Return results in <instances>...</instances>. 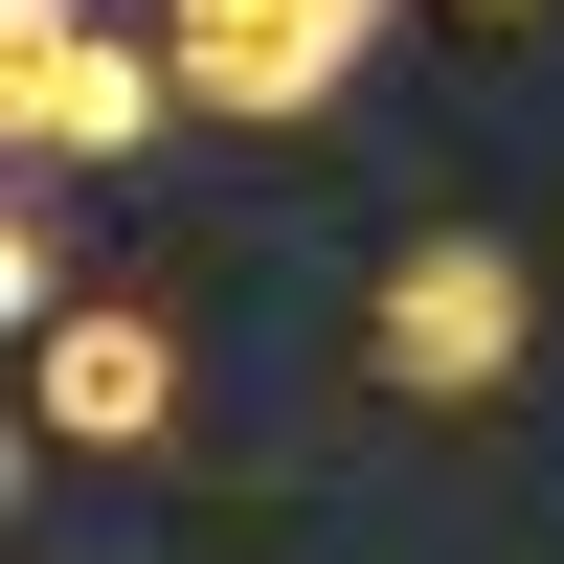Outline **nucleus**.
<instances>
[{
    "mask_svg": "<svg viewBox=\"0 0 564 564\" xmlns=\"http://www.w3.org/2000/svg\"><path fill=\"white\" fill-rule=\"evenodd\" d=\"M520 316H542V294H520V249H497V226H406L361 361H384L406 406H497V384H520Z\"/></svg>",
    "mask_w": 564,
    "mask_h": 564,
    "instance_id": "f257e3e1",
    "label": "nucleus"
},
{
    "mask_svg": "<svg viewBox=\"0 0 564 564\" xmlns=\"http://www.w3.org/2000/svg\"><path fill=\"white\" fill-rule=\"evenodd\" d=\"M384 45V0H159V68H181V113H249V135H294L316 90Z\"/></svg>",
    "mask_w": 564,
    "mask_h": 564,
    "instance_id": "f03ea898",
    "label": "nucleus"
},
{
    "mask_svg": "<svg viewBox=\"0 0 564 564\" xmlns=\"http://www.w3.org/2000/svg\"><path fill=\"white\" fill-rule=\"evenodd\" d=\"M159 113H181V68H159V45H113V23H45V45H0V159H23V181L135 159Z\"/></svg>",
    "mask_w": 564,
    "mask_h": 564,
    "instance_id": "7ed1b4c3",
    "label": "nucleus"
},
{
    "mask_svg": "<svg viewBox=\"0 0 564 564\" xmlns=\"http://www.w3.org/2000/svg\"><path fill=\"white\" fill-rule=\"evenodd\" d=\"M23 406H45V452H159L181 430V339H159V316H45V339H23Z\"/></svg>",
    "mask_w": 564,
    "mask_h": 564,
    "instance_id": "20e7f679",
    "label": "nucleus"
},
{
    "mask_svg": "<svg viewBox=\"0 0 564 564\" xmlns=\"http://www.w3.org/2000/svg\"><path fill=\"white\" fill-rule=\"evenodd\" d=\"M0 316H23V339H45V316H68V226H45V181H23V204H0Z\"/></svg>",
    "mask_w": 564,
    "mask_h": 564,
    "instance_id": "39448f33",
    "label": "nucleus"
},
{
    "mask_svg": "<svg viewBox=\"0 0 564 564\" xmlns=\"http://www.w3.org/2000/svg\"><path fill=\"white\" fill-rule=\"evenodd\" d=\"M45 23H90V0H0V45H45Z\"/></svg>",
    "mask_w": 564,
    "mask_h": 564,
    "instance_id": "423d86ee",
    "label": "nucleus"
},
{
    "mask_svg": "<svg viewBox=\"0 0 564 564\" xmlns=\"http://www.w3.org/2000/svg\"><path fill=\"white\" fill-rule=\"evenodd\" d=\"M452 23H542V0H452Z\"/></svg>",
    "mask_w": 564,
    "mask_h": 564,
    "instance_id": "0eeeda50",
    "label": "nucleus"
}]
</instances>
